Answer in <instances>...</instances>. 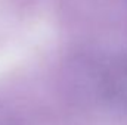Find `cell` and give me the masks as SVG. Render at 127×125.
<instances>
[{"label": "cell", "mask_w": 127, "mask_h": 125, "mask_svg": "<svg viewBox=\"0 0 127 125\" xmlns=\"http://www.w3.org/2000/svg\"><path fill=\"white\" fill-rule=\"evenodd\" d=\"M47 12L50 0H0V35L35 30Z\"/></svg>", "instance_id": "obj_1"}]
</instances>
